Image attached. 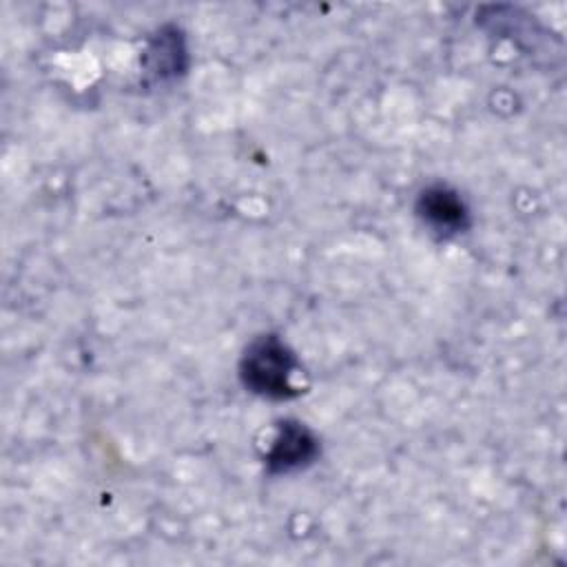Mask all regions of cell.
<instances>
[{"instance_id":"cell-1","label":"cell","mask_w":567,"mask_h":567,"mask_svg":"<svg viewBox=\"0 0 567 567\" xmlns=\"http://www.w3.org/2000/svg\"><path fill=\"white\" fill-rule=\"evenodd\" d=\"M297 368L295 352L277 334H264L246 348L239 363V377L250 392L281 401L299 394L292 385Z\"/></svg>"},{"instance_id":"cell-2","label":"cell","mask_w":567,"mask_h":567,"mask_svg":"<svg viewBox=\"0 0 567 567\" xmlns=\"http://www.w3.org/2000/svg\"><path fill=\"white\" fill-rule=\"evenodd\" d=\"M319 443L315 434L299 421H284L266 454V467L272 474L301 470L315 461Z\"/></svg>"},{"instance_id":"cell-3","label":"cell","mask_w":567,"mask_h":567,"mask_svg":"<svg viewBox=\"0 0 567 567\" xmlns=\"http://www.w3.org/2000/svg\"><path fill=\"white\" fill-rule=\"evenodd\" d=\"M416 213L439 235H456L470 226V210L463 197L445 184L427 186L419 195Z\"/></svg>"},{"instance_id":"cell-4","label":"cell","mask_w":567,"mask_h":567,"mask_svg":"<svg viewBox=\"0 0 567 567\" xmlns=\"http://www.w3.org/2000/svg\"><path fill=\"white\" fill-rule=\"evenodd\" d=\"M146 62L148 71L159 80L175 78L177 73H182L186 66V49L182 33L175 27L159 29L148 44Z\"/></svg>"}]
</instances>
